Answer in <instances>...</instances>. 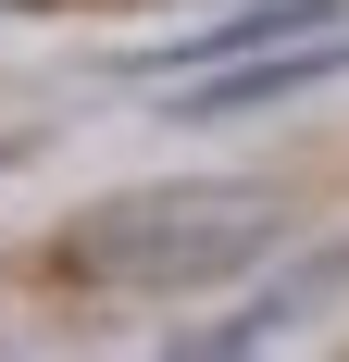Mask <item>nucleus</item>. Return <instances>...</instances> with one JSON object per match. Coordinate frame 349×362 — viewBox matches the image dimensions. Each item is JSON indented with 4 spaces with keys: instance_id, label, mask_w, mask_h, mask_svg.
I'll list each match as a JSON object with an SVG mask.
<instances>
[{
    "instance_id": "f257e3e1",
    "label": "nucleus",
    "mask_w": 349,
    "mask_h": 362,
    "mask_svg": "<svg viewBox=\"0 0 349 362\" xmlns=\"http://www.w3.org/2000/svg\"><path fill=\"white\" fill-rule=\"evenodd\" d=\"M287 238V200L262 187H162V200H112L100 225L63 238V275L75 288H138V300H174V288H225Z\"/></svg>"
},
{
    "instance_id": "f03ea898",
    "label": "nucleus",
    "mask_w": 349,
    "mask_h": 362,
    "mask_svg": "<svg viewBox=\"0 0 349 362\" xmlns=\"http://www.w3.org/2000/svg\"><path fill=\"white\" fill-rule=\"evenodd\" d=\"M324 75H349V25H324V37H275V50H237V63H200L174 125H225V112L300 100V88H324Z\"/></svg>"
}]
</instances>
